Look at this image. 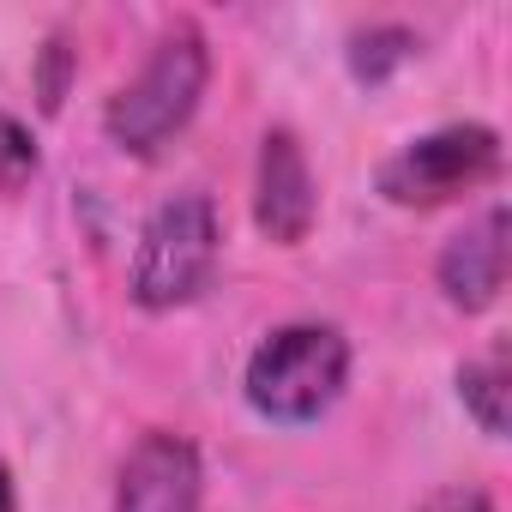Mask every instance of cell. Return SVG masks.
<instances>
[{
  "mask_svg": "<svg viewBox=\"0 0 512 512\" xmlns=\"http://www.w3.org/2000/svg\"><path fill=\"white\" fill-rule=\"evenodd\" d=\"M115 512H199V452L181 434H145L121 464Z\"/></svg>",
  "mask_w": 512,
  "mask_h": 512,
  "instance_id": "obj_5",
  "label": "cell"
},
{
  "mask_svg": "<svg viewBox=\"0 0 512 512\" xmlns=\"http://www.w3.org/2000/svg\"><path fill=\"white\" fill-rule=\"evenodd\" d=\"M500 175V133L482 121H458V127H434L422 139H410L398 157L380 163V193L392 205H446L464 199L476 187H488Z\"/></svg>",
  "mask_w": 512,
  "mask_h": 512,
  "instance_id": "obj_4",
  "label": "cell"
},
{
  "mask_svg": "<svg viewBox=\"0 0 512 512\" xmlns=\"http://www.w3.org/2000/svg\"><path fill=\"white\" fill-rule=\"evenodd\" d=\"M350 380V344L338 326H278L247 362V404L272 422H314Z\"/></svg>",
  "mask_w": 512,
  "mask_h": 512,
  "instance_id": "obj_2",
  "label": "cell"
},
{
  "mask_svg": "<svg viewBox=\"0 0 512 512\" xmlns=\"http://www.w3.org/2000/svg\"><path fill=\"white\" fill-rule=\"evenodd\" d=\"M253 217L284 247H296L314 229V169L302 157V139L290 127H272L260 145V181H253Z\"/></svg>",
  "mask_w": 512,
  "mask_h": 512,
  "instance_id": "obj_6",
  "label": "cell"
},
{
  "mask_svg": "<svg viewBox=\"0 0 512 512\" xmlns=\"http://www.w3.org/2000/svg\"><path fill=\"white\" fill-rule=\"evenodd\" d=\"M458 386H464V404H470V416L482 422V434H506V356L494 350L488 362H464V374H458Z\"/></svg>",
  "mask_w": 512,
  "mask_h": 512,
  "instance_id": "obj_8",
  "label": "cell"
},
{
  "mask_svg": "<svg viewBox=\"0 0 512 512\" xmlns=\"http://www.w3.org/2000/svg\"><path fill=\"white\" fill-rule=\"evenodd\" d=\"M410 55H416V43H410L404 31H368V37H356V55H350V61H356V73L374 85V79H386V73H392L398 61H410Z\"/></svg>",
  "mask_w": 512,
  "mask_h": 512,
  "instance_id": "obj_10",
  "label": "cell"
},
{
  "mask_svg": "<svg viewBox=\"0 0 512 512\" xmlns=\"http://www.w3.org/2000/svg\"><path fill=\"white\" fill-rule=\"evenodd\" d=\"M205 73H211V55H205V37L193 25H169L157 37V49L145 55V67L115 91L103 127L121 151L133 157H157L199 109L205 97Z\"/></svg>",
  "mask_w": 512,
  "mask_h": 512,
  "instance_id": "obj_1",
  "label": "cell"
},
{
  "mask_svg": "<svg viewBox=\"0 0 512 512\" xmlns=\"http://www.w3.org/2000/svg\"><path fill=\"white\" fill-rule=\"evenodd\" d=\"M416 512H494V500H488L482 488H440V494H428Z\"/></svg>",
  "mask_w": 512,
  "mask_h": 512,
  "instance_id": "obj_11",
  "label": "cell"
},
{
  "mask_svg": "<svg viewBox=\"0 0 512 512\" xmlns=\"http://www.w3.org/2000/svg\"><path fill=\"white\" fill-rule=\"evenodd\" d=\"M0 512H19V500H13V476H7V464H0Z\"/></svg>",
  "mask_w": 512,
  "mask_h": 512,
  "instance_id": "obj_12",
  "label": "cell"
},
{
  "mask_svg": "<svg viewBox=\"0 0 512 512\" xmlns=\"http://www.w3.org/2000/svg\"><path fill=\"white\" fill-rule=\"evenodd\" d=\"M31 175H37V139L25 133V121L0 115V199L19 193Z\"/></svg>",
  "mask_w": 512,
  "mask_h": 512,
  "instance_id": "obj_9",
  "label": "cell"
},
{
  "mask_svg": "<svg viewBox=\"0 0 512 512\" xmlns=\"http://www.w3.org/2000/svg\"><path fill=\"white\" fill-rule=\"evenodd\" d=\"M217 266V205L205 193H175L151 211L133 253V302L163 314L193 302Z\"/></svg>",
  "mask_w": 512,
  "mask_h": 512,
  "instance_id": "obj_3",
  "label": "cell"
},
{
  "mask_svg": "<svg viewBox=\"0 0 512 512\" xmlns=\"http://www.w3.org/2000/svg\"><path fill=\"white\" fill-rule=\"evenodd\" d=\"M440 290L452 308L482 314L506 290V205H488L470 229H458L440 253Z\"/></svg>",
  "mask_w": 512,
  "mask_h": 512,
  "instance_id": "obj_7",
  "label": "cell"
}]
</instances>
